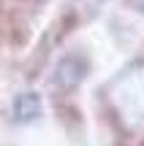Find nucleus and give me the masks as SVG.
Here are the masks:
<instances>
[{
    "mask_svg": "<svg viewBox=\"0 0 144 146\" xmlns=\"http://www.w3.org/2000/svg\"><path fill=\"white\" fill-rule=\"evenodd\" d=\"M109 103L123 127L139 130L144 125V62L125 68L109 81Z\"/></svg>",
    "mask_w": 144,
    "mask_h": 146,
    "instance_id": "obj_1",
    "label": "nucleus"
},
{
    "mask_svg": "<svg viewBox=\"0 0 144 146\" xmlns=\"http://www.w3.org/2000/svg\"><path fill=\"white\" fill-rule=\"evenodd\" d=\"M14 116L16 122H35L41 116V100L35 92H22L14 100Z\"/></svg>",
    "mask_w": 144,
    "mask_h": 146,
    "instance_id": "obj_2",
    "label": "nucleus"
},
{
    "mask_svg": "<svg viewBox=\"0 0 144 146\" xmlns=\"http://www.w3.org/2000/svg\"><path fill=\"white\" fill-rule=\"evenodd\" d=\"M106 3L109 0H76V5H79L84 14H95V11H101Z\"/></svg>",
    "mask_w": 144,
    "mask_h": 146,
    "instance_id": "obj_3",
    "label": "nucleus"
},
{
    "mask_svg": "<svg viewBox=\"0 0 144 146\" xmlns=\"http://www.w3.org/2000/svg\"><path fill=\"white\" fill-rule=\"evenodd\" d=\"M131 5H136L139 11H144V0H131Z\"/></svg>",
    "mask_w": 144,
    "mask_h": 146,
    "instance_id": "obj_4",
    "label": "nucleus"
}]
</instances>
